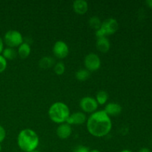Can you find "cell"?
Returning <instances> with one entry per match:
<instances>
[{"label": "cell", "instance_id": "8992f818", "mask_svg": "<svg viewBox=\"0 0 152 152\" xmlns=\"http://www.w3.org/2000/svg\"><path fill=\"white\" fill-rule=\"evenodd\" d=\"M84 65L85 68L90 73L96 71L101 67L100 57L96 53H88L84 59Z\"/></svg>", "mask_w": 152, "mask_h": 152}, {"label": "cell", "instance_id": "484cf974", "mask_svg": "<svg viewBox=\"0 0 152 152\" xmlns=\"http://www.w3.org/2000/svg\"><path fill=\"white\" fill-rule=\"evenodd\" d=\"M138 152H151V151H150L149 148H142L139 150Z\"/></svg>", "mask_w": 152, "mask_h": 152}, {"label": "cell", "instance_id": "4fadbf2b", "mask_svg": "<svg viewBox=\"0 0 152 152\" xmlns=\"http://www.w3.org/2000/svg\"><path fill=\"white\" fill-rule=\"evenodd\" d=\"M96 47L98 51L102 53H106L108 52L111 48V43L107 37H101L97 38L96 42Z\"/></svg>", "mask_w": 152, "mask_h": 152}, {"label": "cell", "instance_id": "7402d4cb", "mask_svg": "<svg viewBox=\"0 0 152 152\" xmlns=\"http://www.w3.org/2000/svg\"><path fill=\"white\" fill-rule=\"evenodd\" d=\"M90 150L87 148V147L84 146V145H79V146L76 147L72 152H89Z\"/></svg>", "mask_w": 152, "mask_h": 152}, {"label": "cell", "instance_id": "ffe728a7", "mask_svg": "<svg viewBox=\"0 0 152 152\" xmlns=\"http://www.w3.org/2000/svg\"><path fill=\"white\" fill-rule=\"evenodd\" d=\"M53 68L54 73L58 76L62 75L65 71V65L62 62H56Z\"/></svg>", "mask_w": 152, "mask_h": 152}, {"label": "cell", "instance_id": "f546056e", "mask_svg": "<svg viewBox=\"0 0 152 152\" xmlns=\"http://www.w3.org/2000/svg\"><path fill=\"white\" fill-rule=\"evenodd\" d=\"M1 145H0V152H1Z\"/></svg>", "mask_w": 152, "mask_h": 152}, {"label": "cell", "instance_id": "7a4b0ae2", "mask_svg": "<svg viewBox=\"0 0 152 152\" xmlns=\"http://www.w3.org/2000/svg\"><path fill=\"white\" fill-rule=\"evenodd\" d=\"M39 144V137L33 129H22L17 136V145L24 152L37 150Z\"/></svg>", "mask_w": 152, "mask_h": 152}, {"label": "cell", "instance_id": "d4e9b609", "mask_svg": "<svg viewBox=\"0 0 152 152\" xmlns=\"http://www.w3.org/2000/svg\"><path fill=\"white\" fill-rule=\"evenodd\" d=\"M145 4L148 7L152 9V0H147V1H145Z\"/></svg>", "mask_w": 152, "mask_h": 152}, {"label": "cell", "instance_id": "8fae6325", "mask_svg": "<svg viewBox=\"0 0 152 152\" xmlns=\"http://www.w3.org/2000/svg\"><path fill=\"white\" fill-rule=\"evenodd\" d=\"M122 106L119 103L117 102H109V103L105 105L104 111L105 112L111 117H116L121 114L122 112Z\"/></svg>", "mask_w": 152, "mask_h": 152}, {"label": "cell", "instance_id": "5bb4252c", "mask_svg": "<svg viewBox=\"0 0 152 152\" xmlns=\"http://www.w3.org/2000/svg\"><path fill=\"white\" fill-rule=\"evenodd\" d=\"M17 54L21 59H26L30 56L31 52V45L28 42H23L17 48Z\"/></svg>", "mask_w": 152, "mask_h": 152}, {"label": "cell", "instance_id": "6da1fadb", "mask_svg": "<svg viewBox=\"0 0 152 152\" xmlns=\"http://www.w3.org/2000/svg\"><path fill=\"white\" fill-rule=\"evenodd\" d=\"M88 132L96 137H103L106 136L112 129L111 117L104 110L95 111L91 114L86 121Z\"/></svg>", "mask_w": 152, "mask_h": 152}, {"label": "cell", "instance_id": "9a60e30c", "mask_svg": "<svg viewBox=\"0 0 152 152\" xmlns=\"http://www.w3.org/2000/svg\"><path fill=\"white\" fill-rule=\"evenodd\" d=\"M55 63L54 59L51 56H43L39 61V66L42 69H48L54 66Z\"/></svg>", "mask_w": 152, "mask_h": 152}, {"label": "cell", "instance_id": "83f0119b", "mask_svg": "<svg viewBox=\"0 0 152 152\" xmlns=\"http://www.w3.org/2000/svg\"><path fill=\"white\" fill-rule=\"evenodd\" d=\"M120 152H132V151H130V150H129V149H124V150H123V151H121Z\"/></svg>", "mask_w": 152, "mask_h": 152}, {"label": "cell", "instance_id": "5b68a950", "mask_svg": "<svg viewBox=\"0 0 152 152\" xmlns=\"http://www.w3.org/2000/svg\"><path fill=\"white\" fill-rule=\"evenodd\" d=\"M4 43L9 48H18L23 42V37L19 31L16 30H10L7 31L3 39Z\"/></svg>", "mask_w": 152, "mask_h": 152}, {"label": "cell", "instance_id": "277c9868", "mask_svg": "<svg viewBox=\"0 0 152 152\" xmlns=\"http://www.w3.org/2000/svg\"><path fill=\"white\" fill-rule=\"evenodd\" d=\"M119 28V23L117 19L114 18H108L102 22L100 28L95 31L96 38L107 37V36L113 35L117 31Z\"/></svg>", "mask_w": 152, "mask_h": 152}, {"label": "cell", "instance_id": "e0dca14e", "mask_svg": "<svg viewBox=\"0 0 152 152\" xmlns=\"http://www.w3.org/2000/svg\"><path fill=\"white\" fill-rule=\"evenodd\" d=\"M96 102L99 105H104L107 103L108 99V94L105 91H99L97 92L95 97Z\"/></svg>", "mask_w": 152, "mask_h": 152}, {"label": "cell", "instance_id": "ba28073f", "mask_svg": "<svg viewBox=\"0 0 152 152\" xmlns=\"http://www.w3.org/2000/svg\"><path fill=\"white\" fill-rule=\"evenodd\" d=\"M53 53L57 59H65L69 54V47L64 41L58 40L53 45Z\"/></svg>", "mask_w": 152, "mask_h": 152}, {"label": "cell", "instance_id": "3957f363", "mask_svg": "<svg viewBox=\"0 0 152 152\" xmlns=\"http://www.w3.org/2000/svg\"><path fill=\"white\" fill-rule=\"evenodd\" d=\"M71 112L68 105L62 102H54L48 109V116L52 122L57 124L66 123Z\"/></svg>", "mask_w": 152, "mask_h": 152}, {"label": "cell", "instance_id": "cb8c5ba5", "mask_svg": "<svg viewBox=\"0 0 152 152\" xmlns=\"http://www.w3.org/2000/svg\"><path fill=\"white\" fill-rule=\"evenodd\" d=\"M3 49H4V41H3V39L0 37V55L2 53Z\"/></svg>", "mask_w": 152, "mask_h": 152}, {"label": "cell", "instance_id": "d6986e66", "mask_svg": "<svg viewBox=\"0 0 152 152\" xmlns=\"http://www.w3.org/2000/svg\"><path fill=\"white\" fill-rule=\"evenodd\" d=\"M88 25L92 29L95 30V31H97L100 28L101 25H102V21L100 20V19L98 16H91L88 20Z\"/></svg>", "mask_w": 152, "mask_h": 152}, {"label": "cell", "instance_id": "f1b7e54d", "mask_svg": "<svg viewBox=\"0 0 152 152\" xmlns=\"http://www.w3.org/2000/svg\"><path fill=\"white\" fill-rule=\"evenodd\" d=\"M31 152H40V151H37V150H35V151H31Z\"/></svg>", "mask_w": 152, "mask_h": 152}, {"label": "cell", "instance_id": "9c48e42d", "mask_svg": "<svg viewBox=\"0 0 152 152\" xmlns=\"http://www.w3.org/2000/svg\"><path fill=\"white\" fill-rule=\"evenodd\" d=\"M87 121V117L85 113L83 111H77L70 114L69 117L67 120L66 123L70 126L75 125V126H80L84 124Z\"/></svg>", "mask_w": 152, "mask_h": 152}, {"label": "cell", "instance_id": "ac0fdd59", "mask_svg": "<svg viewBox=\"0 0 152 152\" xmlns=\"http://www.w3.org/2000/svg\"><path fill=\"white\" fill-rule=\"evenodd\" d=\"M90 74L91 73L88 70H86V68H81V69H79L76 72L75 77L79 81L83 82L87 80L90 77Z\"/></svg>", "mask_w": 152, "mask_h": 152}, {"label": "cell", "instance_id": "44dd1931", "mask_svg": "<svg viewBox=\"0 0 152 152\" xmlns=\"http://www.w3.org/2000/svg\"><path fill=\"white\" fill-rule=\"evenodd\" d=\"M7 61L1 55H0V74L5 71L7 68Z\"/></svg>", "mask_w": 152, "mask_h": 152}, {"label": "cell", "instance_id": "603a6c76", "mask_svg": "<svg viewBox=\"0 0 152 152\" xmlns=\"http://www.w3.org/2000/svg\"><path fill=\"white\" fill-rule=\"evenodd\" d=\"M6 137V131L3 126L0 125V143L4 140Z\"/></svg>", "mask_w": 152, "mask_h": 152}, {"label": "cell", "instance_id": "7c38bea8", "mask_svg": "<svg viewBox=\"0 0 152 152\" xmlns=\"http://www.w3.org/2000/svg\"><path fill=\"white\" fill-rule=\"evenodd\" d=\"M73 10L79 15H84L88 10V4L86 0H75L73 2Z\"/></svg>", "mask_w": 152, "mask_h": 152}, {"label": "cell", "instance_id": "52a82bcc", "mask_svg": "<svg viewBox=\"0 0 152 152\" xmlns=\"http://www.w3.org/2000/svg\"><path fill=\"white\" fill-rule=\"evenodd\" d=\"M98 103L96 102L95 98L92 96H84L80 101V107L82 111L85 114H93L97 110Z\"/></svg>", "mask_w": 152, "mask_h": 152}, {"label": "cell", "instance_id": "30bf717a", "mask_svg": "<svg viewBox=\"0 0 152 152\" xmlns=\"http://www.w3.org/2000/svg\"><path fill=\"white\" fill-rule=\"evenodd\" d=\"M56 133L59 138L62 140H66L71 137L72 134V128H71V126H70L67 123H62L58 126Z\"/></svg>", "mask_w": 152, "mask_h": 152}, {"label": "cell", "instance_id": "4316f807", "mask_svg": "<svg viewBox=\"0 0 152 152\" xmlns=\"http://www.w3.org/2000/svg\"><path fill=\"white\" fill-rule=\"evenodd\" d=\"M89 152H101V151L98 149H92V150H90Z\"/></svg>", "mask_w": 152, "mask_h": 152}, {"label": "cell", "instance_id": "2e32d148", "mask_svg": "<svg viewBox=\"0 0 152 152\" xmlns=\"http://www.w3.org/2000/svg\"><path fill=\"white\" fill-rule=\"evenodd\" d=\"M1 56L6 59V60H13L16 58L18 56L17 51L15 48H12L7 47L3 49V51L1 53Z\"/></svg>", "mask_w": 152, "mask_h": 152}]
</instances>
